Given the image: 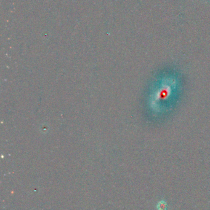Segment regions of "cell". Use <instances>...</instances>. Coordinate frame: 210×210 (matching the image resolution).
Here are the masks:
<instances>
[{"label": "cell", "mask_w": 210, "mask_h": 210, "mask_svg": "<svg viewBox=\"0 0 210 210\" xmlns=\"http://www.w3.org/2000/svg\"><path fill=\"white\" fill-rule=\"evenodd\" d=\"M156 208L157 210H166L167 209V203L164 200L160 201L157 204Z\"/></svg>", "instance_id": "cell-2"}, {"label": "cell", "mask_w": 210, "mask_h": 210, "mask_svg": "<svg viewBox=\"0 0 210 210\" xmlns=\"http://www.w3.org/2000/svg\"><path fill=\"white\" fill-rule=\"evenodd\" d=\"M171 85H169L168 83H166V84L163 85L162 87H160L157 91V95H157V97L160 96L158 99L160 100V99H163L166 101V99L167 98H169V95H171Z\"/></svg>", "instance_id": "cell-1"}]
</instances>
